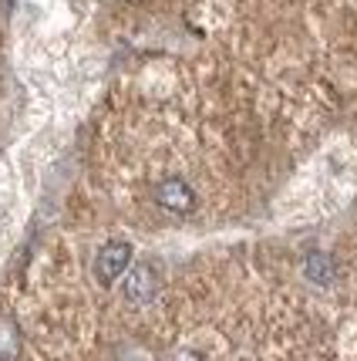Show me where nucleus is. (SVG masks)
Here are the masks:
<instances>
[{
    "label": "nucleus",
    "instance_id": "obj_3",
    "mask_svg": "<svg viewBox=\"0 0 357 361\" xmlns=\"http://www.w3.org/2000/svg\"><path fill=\"white\" fill-rule=\"evenodd\" d=\"M158 270L149 260H142L132 270H125V298L132 304H152L158 298Z\"/></svg>",
    "mask_w": 357,
    "mask_h": 361
},
{
    "label": "nucleus",
    "instance_id": "obj_4",
    "mask_svg": "<svg viewBox=\"0 0 357 361\" xmlns=\"http://www.w3.org/2000/svg\"><path fill=\"white\" fill-rule=\"evenodd\" d=\"M303 270H307V277H311L313 283H324V287L334 283V277H337V267H334V260H330L327 253H311Z\"/></svg>",
    "mask_w": 357,
    "mask_h": 361
},
{
    "label": "nucleus",
    "instance_id": "obj_2",
    "mask_svg": "<svg viewBox=\"0 0 357 361\" xmlns=\"http://www.w3.org/2000/svg\"><path fill=\"white\" fill-rule=\"evenodd\" d=\"M156 203L165 209V213H175V216H189L196 209V189L189 186L182 176H165L156 186Z\"/></svg>",
    "mask_w": 357,
    "mask_h": 361
},
{
    "label": "nucleus",
    "instance_id": "obj_1",
    "mask_svg": "<svg viewBox=\"0 0 357 361\" xmlns=\"http://www.w3.org/2000/svg\"><path fill=\"white\" fill-rule=\"evenodd\" d=\"M128 267H132V243L111 240V243H105V247L98 250V257H94V281L101 283V287H111Z\"/></svg>",
    "mask_w": 357,
    "mask_h": 361
},
{
    "label": "nucleus",
    "instance_id": "obj_5",
    "mask_svg": "<svg viewBox=\"0 0 357 361\" xmlns=\"http://www.w3.org/2000/svg\"><path fill=\"white\" fill-rule=\"evenodd\" d=\"M20 355V331L14 321L0 317V361H17Z\"/></svg>",
    "mask_w": 357,
    "mask_h": 361
},
{
    "label": "nucleus",
    "instance_id": "obj_6",
    "mask_svg": "<svg viewBox=\"0 0 357 361\" xmlns=\"http://www.w3.org/2000/svg\"><path fill=\"white\" fill-rule=\"evenodd\" d=\"M165 361H202L196 351H175V355H169Z\"/></svg>",
    "mask_w": 357,
    "mask_h": 361
}]
</instances>
